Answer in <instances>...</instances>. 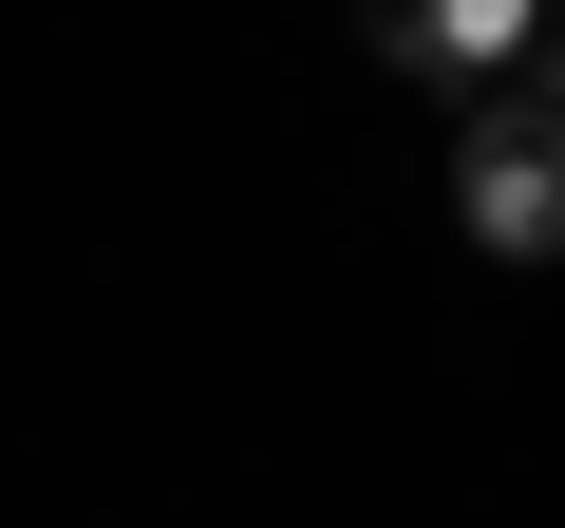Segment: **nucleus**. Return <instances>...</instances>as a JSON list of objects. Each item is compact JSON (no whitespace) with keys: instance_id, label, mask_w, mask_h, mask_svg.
I'll return each mask as SVG.
<instances>
[{"instance_id":"1","label":"nucleus","mask_w":565,"mask_h":528,"mask_svg":"<svg viewBox=\"0 0 565 528\" xmlns=\"http://www.w3.org/2000/svg\"><path fill=\"white\" fill-rule=\"evenodd\" d=\"M452 226H471L490 264H565V39H546L509 95L452 114Z\"/></svg>"},{"instance_id":"2","label":"nucleus","mask_w":565,"mask_h":528,"mask_svg":"<svg viewBox=\"0 0 565 528\" xmlns=\"http://www.w3.org/2000/svg\"><path fill=\"white\" fill-rule=\"evenodd\" d=\"M415 20H434V0H359V39H377V57H396V39H415Z\"/></svg>"},{"instance_id":"3","label":"nucleus","mask_w":565,"mask_h":528,"mask_svg":"<svg viewBox=\"0 0 565 528\" xmlns=\"http://www.w3.org/2000/svg\"><path fill=\"white\" fill-rule=\"evenodd\" d=\"M546 20H565V0H546Z\"/></svg>"}]
</instances>
